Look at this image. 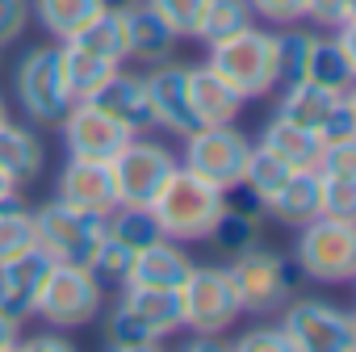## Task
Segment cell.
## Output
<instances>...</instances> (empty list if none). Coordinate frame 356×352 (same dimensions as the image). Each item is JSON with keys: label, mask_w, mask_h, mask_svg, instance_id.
Masks as SVG:
<instances>
[{"label": "cell", "mask_w": 356, "mask_h": 352, "mask_svg": "<svg viewBox=\"0 0 356 352\" xmlns=\"http://www.w3.org/2000/svg\"><path fill=\"white\" fill-rule=\"evenodd\" d=\"M47 269H51V256L38 252V248L0 264V310H9L22 323L34 319V306H38V289H42Z\"/></svg>", "instance_id": "ac0fdd59"}, {"label": "cell", "mask_w": 356, "mask_h": 352, "mask_svg": "<svg viewBox=\"0 0 356 352\" xmlns=\"http://www.w3.org/2000/svg\"><path fill=\"white\" fill-rule=\"evenodd\" d=\"M101 9H105V0H34V5H30V13L38 17V26L55 42L76 38Z\"/></svg>", "instance_id": "83f0119b"}, {"label": "cell", "mask_w": 356, "mask_h": 352, "mask_svg": "<svg viewBox=\"0 0 356 352\" xmlns=\"http://www.w3.org/2000/svg\"><path fill=\"white\" fill-rule=\"evenodd\" d=\"M331 105H335V93H327V88H318V84H310V80H293V84H285L277 113H281L285 122H298V126L323 134V126H327V118H331Z\"/></svg>", "instance_id": "4316f807"}, {"label": "cell", "mask_w": 356, "mask_h": 352, "mask_svg": "<svg viewBox=\"0 0 356 352\" xmlns=\"http://www.w3.org/2000/svg\"><path fill=\"white\" fill-rule=\"evenodd\" d=\"M260 147L273 151L289 172H314V168H318V155H323V138H318L314 130L298 126V122H285L281 113L264 126Z\"/></svg>", "instance_id": "44dd1931"}, {"label": "cell", "mask_w": 356, "mask_h": 352, "mask_svg": "<svg viewBox=\"0 0 356 352\" xmlns=\"http://www.w3.org/2000/svg\"><path fill=\"white\" fill-rule=\"evenodd\" d=\"M59 126H63L67 155H84V159H113L130 138V130L113 113H105L97 101H72Z\"/></svg>", "instance_id": "4fadbf2b"}, {"label": "cell", "mask_w": 356, "mask_h": 352, "mask_svg": "<svg viewBox=\"0 0 356 352\" xmlns=\"http://www.w3.org/2000/svg\"><path fill=\"white\" fill-rule=\"evenodd\" d=\"M302 80L327 88L335 97L356 93V22L339 26L335 34H314V47H310Z\"/></svg>", "instance_id": "2e32d148"}, {"label": "cell", "mask_w": 356, "mask_h": 352, "mask_svg": "<svg viewBox=\"0 0 356 352\" xmlns=\"http://www.w3.org/2000/svg\"><path fill=\"white\" fill-rule=\"evenodd\" d=\"M101 302H105V285H101V277L88 264L51 260V269L42 277V289H38L34 314L47 327L76 331V327H84V323H92L101 314Z\"/></svg>", "instance_id": "5b68a950"}, {"label": "cell", "mask_w": 356, "mask_h": 352, "mask_svg": "<svg viewBox=\"0 0 356 352\" xmlns=\"http://www.w3.org/2000/svg\"><path fill=\"white\" fill-rule=\"evenodd\" d=\"M17 348H30V352H72V339L55 327V331H42V335H22Z\"/></svg>", "instance_id": "ab89813d"}, {"label": "cell", "mask_w": 356, "mask_h": 352, "mask_svg": "<svg viewBox=\"0 0 356 352\" xmlns=\"http://www.w3.org/2000/svg\"><path fill=\"white\" fill-rule=\"evenodd\" d=\"M59 59H63V88H67V101H92L109 76L118 72V63L101 59V55H88L72 42H59Z\"/></svg>", "instance_id": "484cf974"}, {"label": "cell", "mask_w": 356, "mask_h": 352, "mask_svg": "<svg viewBox=\"0 0 356 352\" xmlns=\"http://www.w3.org/2000/svg\"><path fill=\"white\" fill-rule=\"evenodd\" d=\"M22 339V319H13L9 310H0V352H13Z\"/></svg>", "instance_id": "60d3db41"}, {"label": "cell", "mask_w": 356, "mask_h": 352, "mask_svg": "<svg viewBox=\"0 0 356 352\" xmlns=\"http://www.w3.org/2000/svg\"><path fill=\"white\" fill-rule=\"evenodd\" d=\"M9 122V105H5V97H0V126Z\"/></svg>", "instance_id": "b9f144b4"}, {"label": "cell", "mask_w": 356, "mask_h": 352, "mask_svg": "<svg viewBox=\"0 0 356 352\" xmlns=\"http://www.w3.org/2000/svg\"><path fill=\"white\" fill-rule=\"evenodd\" d=\"M193 273V260L189 252L176 243V239H163L155 235L151 243H143L130 260V273L122 285H155V289H181Z\"/></svg>", "instance_id": "e0dca14e"}, {"label": "cell", "mask_w": 356, "mask_h": 352, "mask_svg": "<svg viewBox=\"0 0 356 352\" xmlns=\"http://www.w3.org/2000/svg\"><path fill=\"white\" fill-rule=\"evenodd\" d=\"M310 47H314V30H302L298 22L285 26V30L277 34V67H281V84H293V80L306 76Z\"/></svg>", "instance_id": "1f68e13d"}, {"label": "cell", "mask_w": 356, "mask_h": 352, "mask_svg": "<svg viewBox=\"0 0 356 352\" xmlns=\"http://www.w3.org/2000/svg\"><path fill=\"white\" fill-rule=\"evenodd\" d=\"M285 181H289V168H285V163H281L273 151H264V147L256 143V147L248 151L243 181H239V185H243L248 193H256V198H260V206H264V202H268V198H273V193L285 185Z\"/></svg>", "instance_id": "4dcf8cb0"}, {"label": "cell", "mask_w": 356, "mask_h": 352, "mask_svg": "<svg viewBox=\"0 0 356 352\" xmlns=\"http://www.w3.org/2000/svg\"><path fill=\"white\" fill-rule=\"evenodd\" d=\"M227 277L239 294L243 314H273L293 294V277H289L285 256H277L268 248H256V243L235 252V260L227 264Z\"/></svg>", "instance_id": "30bf717a"}, {"label": "cell", "mask_w": 356, "mask_h": 352, "mask_svg": "<svg viewBox=\"0 0 356 352\" xmlns=\"http://www.w3.org/2000/svg\"><path fill=\"white\" fill-rule=\"evenodd\" d=\"M248 151H252V138L243 130H235V122H222V126H197L185 134V155H181V168L210 181L214 189H235L243 181V163H248Z\"/></svg>", "instance_id": "52a82bcc"}, {"label": "cell", "mask_w": 356, "mask_h": 352, "mask_svg": "<svg viewBox=\"0 0 356 352\" xmlns=\"http://www.w3.org/2000/svg\"><path fill=\"white\" fill-rule=\"evenodd\" d=\"M206 67H214L243 101L264 97L281 84V67H277V34L273 30H239L222 42H210Z\"/></svg>", "instance_id": "3957f363"}, {"label": "cell", "mask_w": 356, "mask_h": 352, "mask_svg": "<svg viewBox=\"0 0 356 352\" xmlns=\"http://www.w3.org/2000/svg\"><path fill=\"white\" fill-rule=\"evenodd\" d=\"M264 214H273L285 227L318 218V172H289V181L264 202Z\"/></svg>", "instance_id": "cb8c5ba5"}, {"label": "cell", "mask_w": 356, "mask_h": 352, "mask_svg": "<svg viewBox=\"0 0 356 352\" xmlns=\"http://www.w3.org/2000/svg\"><path fill=\"white\" fill-rule=\"evenodd\" d=\"M34 227H38V252H47L51 260H63V264L92 269V256H97L101 235H105V218L55 198L42 210H34Z\"/></svg>", "instance_id": "ba28073f"}, {"label": "cell", "mask_w": 356, "mask_h": 352, "mask_svg": "<svg viewBox=\"0 0 356 352\" xmlns=\"http://www.w3.org/2000/svg\"><path fill=\"white\" fill-rule=\"evenodd\" d=\"M105 235H113V239H122V243H130V248L138 252V248H143V243H151L159 231H155V223H151V214H147V210L118 206V210L105 218Z\"/></svg>", "instance_id": "836d02e7"}, {"label": "cell", "mask_w": 356, "mask_h": 352, "mask_svg": "<svg viewBox=\"0 0 356 352\" xmlns=\"http://www.w3.org/2000/svg\"><path fill=\"white\" fill-rule=\"evenodd\" d=\"M42 159H47L42 138L30 126H17V122L0 126V172L5 176H13L17 185H30L42 172Z\"/></svg>", "instance_id": "603a6c76"}, {"label": "cell", "mask_w": 356, "mask_h": 352, "mask_svg": "<svg viewBox=\"0 0 356 352\" xmlns=\"http://www.w3.org/2000/svg\"><path fill=\"white\" fill-rule=\"evenodd\" d=\"M105 113H113L130 134H138V130H147L151 126V105H147V84H143V76H134V72H113L109 76V84L92 97Z\"/></svg>", "instance_id": "7402d4cb"}, {"label": "cell", "mask_w": 356, "mask_h": 352, "mask_svg": "<svg viewBox=\"0 0 356 352\" xmlns=\"http://www.w3.org/2000/svg\"><path fill=\"white\" fill-rule=\"evenodd\" d=\"M293 260L318 285H348L356 277V218H310L298 227Z\"/></svg>", "instance_id": "277c9868"}, {"label": "cell", "mask_w": 356, "mask_h": 352, "mask_svg": "<svg viewBox=\"0 0 356 352\" xmlns=\"http://www.w3.org/2000/svg\"><path fill=\"white\" fill-rule=\"evenodd\" d=\"M13 93L26 109L30 122L38 126H55L63 118V109L72 105L67 101V88H63V59H59V47H34L17 72H13Z\"/></svg>", "instance_id": "7c38bea8"}, {"label": "cell", "mask_w": 356, "mask_h": 352, "mask_svg": "<svg viewBox=\"0 0 356 352\" xmlns=\"http://www.w3.org/2000/svg\"><path fill=\"white\" fill-rule=\"evenodd\" d=\"M222 202L227 193L214 189L210 181H202V176L185 172V168H176L163 189L151 198L147 214L155 223V231L163 239H176V243H202L210 239V231L218 227L222 218Z\"/></svg>", "instance_id": "6da1fadb"}, {"label": "cell", "mask_w": 356, "mask_h": 352, "mask_svg": "<svg viewBox=\"0 0 356 352\" xmlns=\"http://www.w3.org/2000/svg\"><path fill=\"white\" fill-rule=\"evenodd\" d=\"M318 214H327V218H356V176L318 172Z\"/></svg>", "instance_id": "d6a6232c"}, {"label": "cell", "mask_w": 356, "mask_h": 352, "mask_svg": "<svg viewBox=\"0 0 356 352\" xmlns=\"http://www.w3.org/2000/svg\"><path fill=\"white\" fill-rule=\"evenodd\" d=\"M72 47H80V51H88V55H101V59H109V63H118L122 67V59H130V30H126V13L122 9H101L76 38H67Z\"/></svg>", "instance_id": "d4e9b609"}, {"label": "cell", "mask_w": 356, "mask_h": 352, "mask_svg": "<svg viewBox=\"0 0 356 352\" xmlns=\"http://www.w3.org/2000/svg\"><path fill=\"white\" fill-rule=\"evenodd\" d=\"M248 26H256L252 0H206L193 38H202V42L210 47V42H222V38H231V34H239V30H248Z\"/></svg>", "instance_id": "f1b7e54d"}, {"label": "cell", "mask_w": 356, "mask_h": 352, "mask_svg": "<svg viewBox=\"0 0 356 352\" xmlns=\"http://www.w3.org/2000/svg\"><path fill=\"white\" fill-rule=\"evenodd\" d=\"M176 294H181V323L189 327V335H218L222 339L243 314L239 294H235L227 269H218V264H206V269L193 264L189 281Z\"/></svg>", "instance_id": "8992f818"}, {"label": "cell", "mask_w": 356, "mask_h": 352, "mask_svg": "<svg viewBox=\"0 0 356 352\" xmlns=\"http://www.w3.org/2000/svg\"><path fill=\"white\" fill-rule=\"evenodd\" d=\"M235 348H239V352H293V339H289V331L277 323V327H252V331H243V335L235 339Z\"/></svg>", "instance_id": "8d00e7d4"}, {"label": "cell", "mask_w": 356, "mask_h": 352, "mask_svg": "<svg viewBox=\"0 0 356 352\" xmlns=\"http://www.w3.org/2000/svg\"><path fill=\"white\" fill-rule=\"evenodd\" d=\"M38 248V227H34V210L9 202L0 206V264L13 260V256H26Z\"/></svg>", "instance_id": "f546056e"}, {"label": "cell", "mask_w": 356, "mask_h": 352, "mask_svg": "<svg viewBox=\"0 0 356 352\" xmlns=\"http://www.w3.org/2000/svg\"><path fill=\"white\" fill-rule=\"evenodd\" d=\"M281 327L293 339V352H352L356 319L323 298H289Z\"/></svg>", "instance_id": "8fae6325"}, {"label": "cell", "mask_w": 356, "mask_h": 352, "mask_svg": "<svg viewBox=\"0 0 356 352\" xmlns=\"http://www.w3.org/2000/svg\"><path fill=\"white\" fill-rule=\"evenodd\" d=\"M143 84H147L151 126H163V130L181 134V138L189 130H197V118H193V105H189V67L185 63H176V59L151 63Z\"/></svg>", "instance_id": "5bb4252c"}, {"label": "cell", "mask_w": 356, "mask_h": 352, "mask_svg": "<svg viewBox=\"0 0 356 352\" xmlns=\"http://www.w3.org/2000/svg\"><path fill=\"white\" fill-rule=\"evenodd\" d=\"M181 168L163 143H147L138 134L126 138V147L109 159V172H113V189H118V206H134V210H147L151 198L163 189V181Z\"/></svg>", "instance_id": "9c48e42d"}, {"label": "cell", "mask_w": 356, "mask_h": 352, "mask_svg": "<svg viewBox=\"0 0 356 352\" xmlns=\"http://www.w3.org/2000/svg\"><path fill=\"white\" fill-rule=\"evenodd\" d=\"M172 331H185L181 323V294L155 289V285H122L118 306L105 327V344L122 352L159 348Z\"/></svg>", "instance_id": "7a4b0ae2"}, {"label": "cell", "mask_w": 356, "mask_h": 352, "mask_svg": "<svg viewBox=\"0 0 356 352\" xmlns=\"http://www.w3.org/2000/svg\"><path fill=\"white\" fill-rule=\"evenodd\" d=\"M122 13H126V30H130V59H143V63L172 59V51H176L181 38L172 34V26L147 5V0H130Z\"/></svg>", "instance_id": "ffe728a7"}, {"label": "cell", "mask_w": 356, "mask_h": 352, "mask_svg": "<svg viewBox=\"0 0 356 352\" xmlns=\"http://www.w3.org/2000/svg\"><path fill=\"white\" fill-rule=\"evenodd\" d=\"M147 5L172 26L176 38H193L197 17H202V9H206V0H147Z\"/></svg>", "instance_id": "e575fe53"}, {"label": "cell", "mask_w": 356, "mask_h": 352, "mask_svg": "<svg viewBox=\"0 0 356 352\" xmlns=\"http://www.w3.org/2000/svg\"><path fill=\"white\" fill-rule=\"evenodd\" d=\"M189 105H193V118L197 126H222V122H235L239 109H243V97L214 72V67H189Z\"/></svg>", "instance_id": "d6986e66"}, {"label": "cell", "mask_w": 356, "mask_h": 352, "mask_svg": "<svg viewBox=\"0 0 356 352\" xmlns=\"http://www.w3.org/2000/svg\"><path fill=\"white\" fill-rule=\"evenodd\" d=\"M30 22V0H0V51L13 47Z\"/></svg>", "instance_id": "74e56055"}, {"label": "cell", "mask_w": 356, "mask_h": 352, "mask_svg": "<svg viewBox=\"0 0 356 352\" xmlns=\"http://www.w3.org/2000/svg\"><path fill=\"white\" fill-rule=\"evenodd\" d=\"M55 198L67 202V206H76V210H88V214H97V218H109V214L118 210V189H113L109 159L72 155V159L59 168Z\"/></svg>", "instance_id": "9a60e30c"}, {"label": "cell", "mask_w": 356, "mask_h": 352, "mask_svg": "<svg viewBox=\"0 0 356 352\" xmlns=\"http://www.w3.org/2000/svg\"><path fill=\"white\" fill-rule=\"evenodd\" d=\"M306 22H314L323 30H339V26L356 22V0H306Z\"/></svg>", "instance_id": "d590c367"}, {"label": "cell", "mask_w": 356, "mask_h": 352, "mask_svg": "<svg viewBox=\"0 0 356 352\" xmlns=\"http://www.w3.org/2000/svg\"><path fill=\"white\" fill-rule=\"evenodd\" d=\"M256 17H264L268 26H293L306 22V0H252Z\"/></svg>", "instance_id": "f35d334b"}]
</instances>
